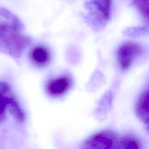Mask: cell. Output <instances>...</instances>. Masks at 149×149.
I'll list each match as a JSON object with an SVG mask.
<instances>
[{
	"label": "cell",
	"mask_w": 149,
	"mask_h": 149,
	"mask_svg": "<svg viewBox=\"0 0 149 149\" xmlns=\"http://www.w3.org/2000/svg\"><path fill=\"white\" fill-rule=\"evenodd\" d=\"M8 110L18 122H24L26 118L24 112L17 99L12 93L9 98Z\"/></svg>",
	"instance_id": "cell-9"
},
{
	"label": "cell",
	"mask_w": 149,
	"mask_h": 149,
	"mask_svg": "<svg viewBox=\"0 0 149 149\" xmlns=\"http://www.w3.org/2000/svg\"><path fill=\"white\" fill-rule=\"evenodd\" d=\"M119 138L113 131H100L86 139L82 144L83 148H118Z\"/></svg>",
	"instance_id": "cell-2"
},
{
	"label": "cell",
	"mask_w": 149,
	"mask_h": 149,
	"mask_svg": "<svg viewBox=\"0 0 149 149\" xmlns=\"http://www.w3.org/2000/svg\"><path fill=\"white\" fill-rule=\"evenodd\" d=\"M0 17L5 19L6 21V22L11 23L15 26L22 27V23L17 17L8 9L3 7H0Z\"/></svg>",
	"instance_id": "cell-11"
},
{
	"label": "cell",
	"mask_w": 149,
	"mask_h": 149,
	"mask_svg": "<svg viewBox=\"0 0 149 149\" xmlns=\"http://www.w3.org/2000/svg\"><path fill=\"white\" fill-rule=\"evenodd\" d=\"M72 81L68 76H62L51 80L47 85L45 90L48 95L58 97L65 94L71 87Z\"/></svg>",
	"instance_id": "cell-4"
},
{
	"label": "cell",
	"mask_w": 149,
	"mask_h": 149,
	"mask_svg": "<svg viewBox=\"0 0 149 149\" xmlns=\"http://www.w3.org/2000/svg\"><path fill=\"white\" fill-rule=\"evenodd\" d=\"M143 52L141 46L134 42H127L122 44L118 50V60L120 69L127 71L136 59Z\"/></svg>",
	"instance_id": "cell-3"
},
{
	"label": "cell",
	"mask_w": 149,
	"mask_h": 149,
	"mask_svg": "<svg viewBox=\"0 0 149 149\" xmlns=\"http://www.w3.org/2000/svg\"><path fill=\"white\" fill-rule=\"evenodd\" d=\"M142 146L140 140L134 135L127 134L119 139L118 148L139 149Z\"/></svg>",
	"instance_id": "cell-10"
},
{
	"label": "cell",
	"mask_w": 149,
	"mask_h": 149,
	"mask_svg": "<svg viewBox=\"0 0 149 149\" xmlns=\"http://www.w3.org/2000/svg\"><path fill=\"white\" fill-rule=\"evenodd\" d=\"M133 2L141 15L146 19H148V0H133Z\"/></svg>",
	"instance_id": "cell-12"
},
{
	"label": "cell",
	"mask_w": 149,
	"mask_h": 149,
	"mask_svg": "<svg viewBox=\"0 0 149 149\" xmlns=\"http://www.w3.org/2000/svg\"><path fill=\"white\" fill-rule=\"evenodd\" d=\"M87 7L95 17L102 22L108 21L111 16L112 0H90Z\"/></svg>",
	"instance_id": "cell-5"
},
{
	"label": "cell",
	"mask_w": 149,
	"mask_h": 149,
	"mask_svg": "<svg viewBox=\"0 0 149 149\" xmlns=\"http://www.w3.org/2000/svg\"><path fill=\"white\" fill-rule=\"evenodd\" d=\"M30 58L36 65L44 67L50 62L51 54L48 48L43 45H37L30 51Z\"/></svg>",
	"instance_id": "cell-6"
},
{
	"label": "cell",
	"mask_w": 149,
	"mask_h": 149,
	"mask_svg": "<svg viewBox=\"0 0 149 149\" xmlns=\"http://www.w3.org/2000/svg\"><path fill=\"white\" fill-rule=\"evenodd\" d=\"M31 41L30 37L23 34L22 27L6 22L0 23L1 52L13 58H19Z\"/></svg>",
	"instance_id": "cell-1"
},
{
	"label": "cell",
	"mask_w": 149,
	"mask_h": 149,
	"mask_svg": "<svg viewBox=\"0 0 149 149\" xmlns=\"http://www.w3.org/2000/svg\"><path fill=\"white\" fill-rule=\"evenodd\" d=\"M136 114L144 124H148V91L144 90L140 95L135 108Z\"/></svg>",
	"instance_id": "cell-7"
},
{
	"label": "cell",
	"mask_w": 149,
	"mask_h": 149,
	"mask_svg": "<svg viewBox=\"0 0 149 149\" xmlns=\"http://www.w3.org/2000/svg\"><path fill=\"white\" fill-rule=\"evenodd\" d=\"M11 93L9 84L5 81H0V125L6 119L8 110L9 98Z\"/></svg>",
	"instance_id": "cell-8"
}]
</instances>
